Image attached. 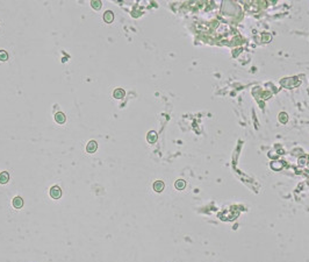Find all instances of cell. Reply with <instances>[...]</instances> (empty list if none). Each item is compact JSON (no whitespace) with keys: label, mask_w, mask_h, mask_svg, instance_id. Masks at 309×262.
Here are the masks:
<instances>
[{"label":"cell","mask_w":309,"mask_h":262,"mask_svg":"<svg viewBox=\"0 0 309 262\" xmlns=\"http://www.w3.org/2000/svg\"><path fill=\"white\" fill-rule=\"evenodd\" d=\"M50 196H51V198H53V199L60 198L62 197V190H60V188L57 186V185L52 186L51 189H50Z\"/></svg>","instance_id":"1"},{"label":"cell","mask_w":309,"mask_h":262,"mask_svg":"<svg viewBox=\"0 0 309 262\" xmlns=\"http://www.w3.org/2000/svg\"><path fill=\"white\" fill-rule=\"evenodd\" d=\"M97 148H98V143H97L96 141H90V142L87 143V146H86V150H87V153H94V152L97 150Z\"/></svg>","instance_id":"2"},{"label":"cell","mask_w":309,"mask_h":262,"mask_svg":"<svg viewBox=\"0 0 309 262\" xmlns=\"http://www.w3.org/2000/svg\"><path fill=\"white\" fill-rule=\"evenodd\" d=\"M13 206L15 209H21L23 206V199L21 197H15L13 199Z\"/></svg>","instance_id":"3"},{"label":"cell","mask_w":309,"mask_h":262,"mask_svg":"<svg viewBox=\"0 0 309 262\" xmlns=\"http://www.w3.org/2000/svg\"><path fill=\"white\" fill-rule=\"evenodd\" d=\"M103 20H105L107 23H110V22L114 20V14H113V12H110V11L105 12V14H103Z\"/></svg>","instance_id":"4"},{"label":"cell","mask_w":309,"mask_h":262,"mask_svg":"<svg viewBox=\"0 0 309 262\" xmlns=\"http://www.w3.org/2000/svg\"><path fill=\"white\" fill-rule=\"evenodd\" d=\"M55 120H56V122H58V124H64L65 120H66V118H65L64 113L58 112V113H56V115H55Z\"/></svg>","instance_id":"5"},{"label":"cell","mask_w":309,"mask_h":262,"mask_svg":"<svg viewBox=\"0 0 309 262\" xmlns=\"http://www.w3.org/2000/svg\"><path fill=\"white\" fill-rule=\"evenodd\" d=\"M9 181V175L6 171L0 172V184H6Z\"/></svg>","instance_id":"6"},{"label":"cell","mask_w":309,"mask_h":262,"mask_svg":"<svg viewBox=\"0 0 309 262\" xmlns=\"http://www.w3.org/2000/svg\"><path fill=\"white\" fill-rule=\"evenodd\" d=\"M154 191H157V192H160V191H163V190H164V183H163V182H160V181H157V182H154Z\"/></svg>","instance_id":"7"},{"label":"cell","mask_w":309,"mask_h":262,"mask_svg":"<svg viewBox=\"0 0 309 262\" xmlns=\"http://www.w3.org/2000/svg\"><path fill=\"white\" fill-rule=\"evenodd\" d=\"M113 95H114V98H116V99H121V98H123L124 97V91L122 90V89H116L114 92H113Z\"/></svg>","instance_id":"8"},{"label":"cell","mask_w":309,"mask_h":262,"mask_svg":"<svg viewBox=\"0 0 309 262\" xmlns=\"http://www.w3.org/2000/svg\"><path fill=\"white\" fill-rule=\"evenodd\" d=\"M185 186H186V182H185V181L179 179V181L176 182V188H177L178 190H183V189H185Z\"/></svg>","instance_id":"9"},{"label":"cell","mask_w":309,"mask_h":262,"mask_svg":"<svg viewBox=\"0 0 309 262\" xmlns=\"http://www.w3.org/2000/svg\"><path fill=\"white\" fill-rule=\"evenodd\" d=\"M156 140H157V134H156L154 132H150V133L148 134V141L151 142V143H154Z\"/></svg>","instance_id":"10"},{"label":"cell","mask_w":309,"mask_h":262,"mask_svg":"<svg viewBox=\"0 0 309 262\" xmlns=\"http://www.w3.org/2000/svg\"><path fill=\"white\" fill-rule=\"evenodd\" d=\"M91 5H92V7H93L94 9H97V11L101 8V1H99V0H94V1H92Z\"/></svg>","instance_id":"11"},{"label":"cell","mask_w":309,"mask_h":262,"mask_svg":"<svg viewBox=\"0 0 309 262\" xmlns=\"http://www.w3.org/2000/svg\"><path fill=\"white\" fill-rule=\"evenodd\" d=\"M8 59V54L5 50H0V61H7Z\"/></svg>","instance_id":"12"}]
</instances>
